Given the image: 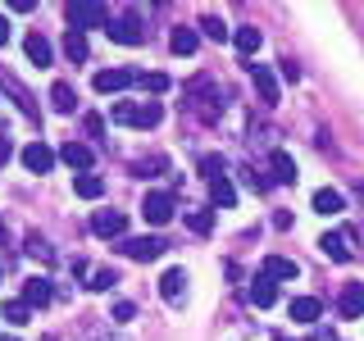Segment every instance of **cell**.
Segmentation results:
<instances>
[{
  "label": "cell",
  "mask_w": 364,
  "mask_h": 341,
  "mask_svg": "<svg viewBox=\"0 0 364 341\" xmlns=\"http://www.w3.org/2000/svg\"><path fill=\"white\" fill-rule=\"evenodd\" d=\"M314 210L333 219V214L346 210V200H341V191H333V187H318V191H314Z\"/></svg>",
  "instance_id": "cell-19"
},
{
  "label": "cell",
  "mask_w": 364,
  "mask_h": 341,
  "mask_svg": "<svg viewBox=\"0 0 364 341\" xmlns=\"http://www.w3.org/2000/svg\"><path fill=\"white\" fill-rule=\"evenodd\" d=\"M132 318H136V305L132 301H119V305H114V323H132Z\"/></svg>",
  "instance_id": "cell-37"
},
{
  "label": "cell",
  "mask_w": 364,
  "mask_h": 341,
  "mask_svg": "<svg viewBox=\"0 0 364 341\" xmlns=\"http://www.w3.org/2000/svg\"><path fill=\"white\" fill-rule=\"evenodd\" d=\"M187 227H191V232H210V227H214V210H191L187 214Z\"/></svg>",
  "instance_id": "cell-34"
},
{
  "label": "cell",
  "mask_w": 364,
  "mask_h": 341,
  "mask_svg": "<svg viewBox=\"0 0 364 341\" xmlns=\"http://www.w3.org/2000/svg\"><path fill=\"white\" fill-rule=\"evenodd\" d=\"M232 41H237V50H242L246 60H250V55L259 50V41H264V37H259V28H237V32H232Z\"/></svg>",
  "instance_id": "cell-25"
},
{
  "label": "cell",
  "mask_w": 364,
  "mask_h": 341,
  "mask_svg": "<svg viewBox=\"0 0 364 341\" xmlns=\"http://www.w3.org/2000/svg\"><path fill=\"white\" fill-rule=\"evenodd\" d=\"M196 32H191V28H173V37H168V45H173V55H191V50H196Z\"/></svg>",
  "instance_id": "cell-27"
},
{
  "label": "cell",
  "mask_w": 364,
  "mask_h": 341,
  "mask_svg": "<svg viewBox=\"0 0 364 341\" xmlns=\"http://www.w3.org/2000/svg\"><path fill=\"white\" fill-rule=\"evenodd\" d=\"M318 250H323V255H333L337 264H350V255H355L346 232H323V237H318Z\"/></svg>",
  "instance_id": "cell-12"
},
{
  "label": "cell",
  "mask_w": 364,
  "mask_h": 341,
  "mask_svg": "<svg viewBox=\"0 0 364 341\" xmlns=\"http://www.w3.org/2000/svg\"><path fill=\"white\" fill-rule=\"evenodd\" d=\"M119 250L128 259H136V264H151V259H159L168 250L164 237H128V242H119Z\"/></svg>",
  "instance_id": "cell-5"
},
{
  "label": "cell",
  "mask_w": 364,
  "mask_h": 341,
  "mask_svg": "<svg viewBox=\"0 0 364 341\" xmlns=\"http://www.w3.org/2000/svg\"><path fill=\"white\" fill-rule=\"evenodd\" d=\"M278 341H287V337H278Z\"/></svg>",
  "instance_id": "cell-43"
},
{
  "label": "cell",
  "mask_w": 364,
  "mask_h": 341,
  "mask_svg": "<svg viewBox=\"0 0 364 341\" xmlns=\"http://www.w3.org/2000/svg\"><path fill=\"white\" fill-rule=\"evenodd\" d=\"M0 87H5L9 96H14V105L23 109V119H41V114H37V96H32V91L23 87L14 73H5V68H0Z\"/></svg>",
  "instance_id": "cell-7"
},
{
  "label": "cell",
  "mask_w": 364,
  "mask_h": 341,
  "mask_svg": "<svg viewBox=\"0 0 364 341\" xmlns=\"http://www.w3.org/2000/svg\"><path fill=\"white\" fill-rule=\"evenodd\" d=\"M73 105H77L73 87H68V82H55V87H50V109H55V114H73Z\"/></svg>",
  "instance_id": "cell-24"
},
{
  "label": "cell",
  "mask_w": 364,
  "mask_h": 341,
  "mask_svg": "<svg viewBox=\"0 0 364 341\" xmlns=\"http://www.w3.org/2000/svg\"><path fill=\"white\" fill-rule=\"evenodd\" d=\"M159 296H164L168 305H182V296H187V273H182V269H168L164 278H159Z\"/></svg>",
  "instance_id": "cell-13"
},
{
  "label": "cell",
  "mask_w": 364,
  "mask_h": 341,
  "mask_svg": "<svg viewBox=\"0 0 364 341\" xmlns=\"http://www.w3.org/2000/svg\"><path fill=\"white\" fill-rule=\"evenodd\" d=\"M187 109L196 114L200 123H219L223 119V91H219V82L214 77H196V82H187Z\"/></svg>",
  "instance_id": "cell-1"
},
{
  "label": "cell",
  "mask_w": 364,
  "mask_h": 341,
  "mask_svg": "<svg viewBox=\"0 0 364 341\" xmlns=\"http://www.w3.org/2000/svg\"><path fill=\"white\" fill-rule=\"evenodd\" d=\"M60 159H64L68 168H77V173H87V168H91V159H96V155H91V146H82V141H64Z\"/></svg>",
  "instance_id": "cell-14"
},
{
  "label": "cell",
  "mask_w": 364,
  "mask_h": 341,
  "mask_svg": "<svg viewBox=\"0 0 364 341\" xmlns=\"http://www.w3.org/2000/svg\"><path fill=\"white\" fill-rule=\"evenodd\" d=\"M136 82H141V91H151V96H164V91L173 87V82H168L164 73H141V77H136Z\"/></svg>",
  "instance_id": "cell-33"
},
{
  "label": "cell",
  "mask_w": 364,
  "mask_h": 341,
  "mask_svg": "<svg viewBox=\"0 0 364 341\" xmlns=\"http://www.w3.org/2000/svg\"><path fill=\"white\" fill-rule=\"evenodd\" d=\"M28 255H32V259H41V264H55V246L46 242V237H37V232L28 237Z\"/></svg>",
  "instance_id": "cell-29"
},
{
  "label": "cell",
  "mask_w": 364,
  "mask_h": 341,
  "mask_svg": "<svg viewBox=\"0 0 364 341\" xmlns=\"http://www.w3.org/2000/svg\"><path fill=\"white\" fill-rule=\"evenodd\" d=\"M250 301H255L259 310H269V305L278 301V287H273V278H264V273H259V278L250 282Z\"/></svg>",
  "instance_id": "cell-22"
},
{
  "label": "cell",
  "mask_w": 364,
  "mask_h": 341,
  "mask_svg": "<svg viewBox=\"0 0 364 341\" xmlns=\"http://www.w3.org/2000/svg\"><path fill=\"white\" fill-rule=\"evenodd\" d=\"M318 314H323V305H318L314 296H296V301H291V318H296V323H314Z\"/></svg>",
  "instance_id": "cell-23"
},
{
  "label": "cell",
  "mask_w": 364,
  "mask_h": 341,
  "mask_svg": "<svg viewBox=\"0 0 364 341\" xmlns=\"http://www.w3.org/2000/svg\"><path fill=\"white\" fill-rule=\"evenodd\" d=\"M269 168H273V182H282V187H287V182H296V159H291L287 151H273V155H269Z\"/></svg>",
  "instance_id": "cell-18"
},
{
  "label": "cell",
  "mask_w": 364,
  "mask_h": 341,
  "mask_svg": "<svg viewBox=\"0 0 364 341\" xmlns=\"http://www.w3.org/2000/svg\"><path fill=\"white\" fill-rule=\"evenodd\" d=\"M296 273L301 269H296V259H287V255H269L264 259V278H273V282H291Z\"/></svg>",
  "instance_id": "cell-16"
},
{
  "label": "cell",
  "mask_w": 364,
  "mask_h": 341,
  "mask_svg": "<svg viewBox=\"0 0 364 341\" xmlns=\"http://www.w3.org/2000/svg\"><path fill=\"white\" fill-rule=\"evenodd\" d=\"M46 301H50V278H28V282H23V305H28V310H32V305L41 310Z\"/></svg>",
  "instance_id": "cell-17"
},
{
  "label": "cell",
  "mask_w": 364,
  "mask_h": 341,
  "mask_svg": "<svg viewBox=\"0 0 364 341\" xmlns=\"http://www.w3.org/2000/svg\"><path fill=\"white\" fill-rule=\"evenodd\" d=\"M23 50H28V60L37 64V68H46L55 60V50H50V41L41 37V32H28V41H23Z\"/></svg>",
  "instance_id": "cell-15"
},
{
  "label": "cell",
  "mask_w": 364,
  "mask_h": 341,
  "mask_svg": "<svg viewBox=\"0 0 364 341\" xmlns=\"http://www.w3.org/2000/svg\"><path fill=\"white\" fill-rule=\"evenodd\" d=\"M282 77H287V82H296V77H301V68H296V60H282Z\"/></svg>",
  "instance_id": "cell-39"
},
{
  "label": "cell",
  "mask_w": 364,
  "mask_h": 341,
  "mask_svg": "<svg viewBox=\"0 0 364 341\" xmlns=\"http://www.w3.org/2000/svg\"><path fill=\"white\" fill-rule=\"evenodd\" d=\"M246 68H250V82H255L259 100H264V105H278V77H273V68L269 64H246Z\"/></svg>",
  "instance_id": "cell-10"
},
{
  "label": "cell",
  "mask_w": 364,
  "mask_h": 341,
  "mask_svg": "<svg viewBox=\"0 0 364 341\" xmlns=\"http://www.w3.org/2000/svg\"><path fill=\"white\" fill-rule=\"evenodd\" d=\"M5 41H9V23L0 18V45H5Z\"/></svg>",
  "instance_id": "cell-40"
},
{
  "label": "cell",
  "mask_w": 364,
  "mask_h": 341,
  "mask_svg": "<svg viewBox=\"0 0 364 341\" xmlns=\"http://www.w3.org/2000/svg\"><path fill=\"white\" fill-rule=\"evenodd\" d=\"M0 318H5V323H14V328H23V323H28V318H32V310H28V305H23V301H9L5 310H0Z\"/></svg>",
  "instance_id": "cell-32"
},
{
  "label": "cell",
  "mask_w": 364,
  "mask_h": 341,
  "mask_svg": "<svg viewBox=\"0 0 364 341\" xmlns=\"http://www.w3.org/2000/svg\"><path fill=\"white\" fill-rule=\"evenodd\" d=\"M64 55H68L73 64L87 60V37H82V32H68V37H64Z\"/></svg>",
  "instance_id": "cell-31"
},
{
  "label": "cell",
  "mask_w": 364,
  "mask_h": 341,
  "mask_svg": "<svg viewBox=\"0 0 364 341\" xmlns=\"http://www.w3.org/2000/svg\"><path fill=\"white\" fill-rule=\"evenodd\" d=\"M210 200H214V205H219V210H228V205H232V200H237V191H232V182H228V173L210 182Z\"/></svg>",
  "instance_id": "cell-26"
},
{
  "label": "cell",
  "mask_w": 364,
  "mask_h": 341,
  "mask_svg": "<svg viewBox=\"0 0 364 341\" xmlns=\"http://www.w3.org/2000/svg\"><path fill=\"white\" fill-rule=\"evenodd\" d=\"M73 191H77L82 200H100V196H105V178H96V173H77V178H73Z\"/></svg>",
  "instance_id": "cell-20"
},
{
  "label": "cell",
  "mask_w": 364,
  "mask_h": 341,
  "mask_svg": "<svg viewBox=\"0 0 364 341\" xmlns=\"http://www.w3.org/2000/svg\"><path fill=\"white\" fill-rule=\"evenodd\" d=\"M132 82H136L132 68H100V73L91 77V87H96L100 96H114V91H123V87H132Z\"/></svg>",
  "instance_id": "cell-8"
},
{
  "label": "cell",
  "mask_w": 364,
  "mask_h": 341,
  "mask_svg": "<svg viewBox=\"0 0 364 341\" xmlns=\"http://www.w3.org/2000/svg\"><path fill=\"white\" fill-rule=\"evenodd\" d=\"M200 32H205L210 41H228V37H232V32H228V23H223L219 14H205V18H200Z\"/></svg>",
  "instance_id": "cell-28"
},
{
  "label": "cell",
  "mask_w": 364,
  "mask_h": 341,
  "mask_svg": "<svg viewBox=\"0 0 364 341\" xmlns=\"http://www.w3.org/2000/svg\"><path fill=\"white\" fill-rule=\"evenodd\" d=\"M0 242H5V223H0Z\"/></svg>",
  "instance_id": "cell-42"
},
{
  "label": "cell",
  "mask_w": 364,
  "mask_h": 341,
  "mask_svg": "<svg viewBox=\"0 0 364 341\" xmlns=\"http://www.w3.org/2000/svg\"><path fill=\"white\" fill-rule=\"evenodd\" d=\"M23 168H28V173H50L55 168V151L46 141H32V146H23Z\"/></svg>",
  "instance_id": "cell-9"
},
{
  "label": "cell",
  "mask_w": 364,
  "mask_h": 341,
  "mask_svg": "<svg viewBox=\"0 0 364 341\" xmlns=\"http://www.w3.org/2000/svg\"><path fill=\"white\" fill-rule=\"evenodd\" d=\"M141 219L155 223V227H164L168 219H173V196H168V191H151V196L141 200Z\"/></svg>",
  "instance_id": "cell-6"
},
{
  "label": "cell",
  "mask_w": 364,
  "mask_h": 341,
  "mask_svg": "<svg viewBox=\"0 0 364 341\" xmlns=\"http://www.w3.org/2000/svg\"><path fill=\"white\" fill-rule=\"evenodd\" d=\"M164 168H168V159H164V155H151V159H136L132 173H136V178H155V173H164Z\"/></svg>",
  "instance_id": "cell-30"
},
{
  "label": "cell",
  "mask_w": 364,
  "mask_h": 341,
  "mask_svg": "<svg viewBox=\"0 0 364 341\" xmlns=\"http://www.w3.org/2000/svg\"><path fill=\"white\" fill-rule=\"evenodd\" d=\"M87 136H96V141H100V136H105V123H100L96 114H91V119H87Z\"/></svg>",
  "instance_id": "cell-38"
},
{
  "label": "cell",
  "mask_w": 364,
  "mask_h": 341,
  "mask_svg": "<svg viewBox=\"0 0 364 341\" xmlns=\"http://www.w3.org/2000/svg\"><path fill=\"white\" fill-rule=\"evenodd\" d=\"M114 282H119V273H114V269H96V273H91V282H87V287H91V291H109Z\"/></svg>",
  "instance_id": "cell-35"
},
{
  "label": "cell",
  "mask_w": 364,
  "mask_h": 341,
  "mask_svg": "<svg viewBox=\"0 0 364 341\" xmlns=\"http://www.w3.org/2000/svg\"><path fill=\"white\" fill-rule=\"evenodd\" d=\"M68 18V32H91V28H109V9L100 5V0H73V5L64 9Z\"/></svg>",
  "instance_id": "cell-3"
},
{
  "label": "cell",
  "mask_w": 364,
  "mask_h": 341,
  "mask_svg": "<svg viewBox=\"0 0 364 341\" xmlns=\"http://www.w3.org/2000/svg\"><path fill=\"white\" fill-rule=\"evenodd\" d=\"M0 159H9V141H5V136H0Z\"/></svg>",
  "instance_id": "cell-41"
},
{
  "label": "cell",
  "mask_w": 364,
  "mask_h": 341,
  "mask_svg": "<svg viewBox=\"0 0 364 341\" xmlns=\"http://www.w3.org/2000/svg\"><path fill=\"white\" fill-rule=\"evenodd\" d=\"M114 123H123V128H155L159 119H164V109H159V100H119V105L109 109Z\"/></svg>",
  "instance_id": "cell-2"
},
{
  "label": "cell",
  "mask_w": 364,
  "mask_h": 341,
  "mask_svg": "<svg viewBox=\"0 0 364 341\" xmlns=\"http://www.w3.org/2000/svg\"><path fill=\"white\" fill-rule=\"evenodd\" d=\"M341 314H346V318L364 314V282H350V287L341 291Z\"/></svg>",
  "instance_id": "cell-21"
},
{
  "label": "cell",
  "mask_w": 364,
  "mask_h": 341,
  "mask_svg": "<svg viewBox=\"0 0 364 341\" xmlns=\"http://www.w3.org/2000/svg\"><path fill=\"white\" fill-rule=\"evenodd\" d=\"M200 168H205V178H210V182H214V178H223V159H219V155H205V159H200Z\"/></svg>",
  "instance_id": "cell-36"
},
{
  "label": "cell",
  "mask_w": 364,
  "mask_h": 341,
  "mask_svg": "<svg viewBox=\"0 0 364 341\" xmlns=\"http://www.w3.org/2000/svg\"><path fill=\"white\" fill-rule=\"evenodd\" d=\"M123 227H128V214H119V210H96L91 214V232L96 237H123Z\"/></svg>",
  "instance_id": "cell-11"
},
{
  "label": "cell",
  "mask_w": 364,
  "mask_h": 341,
  "mask_svg": "<svg viewBox=\"0 0 364 341\" xmlns=\"http://www.w3.org/2000/svg\"><path fill=\"white\" fill-rule=\"evenodd\" d=\"M109 41H119V45H141L146 41V23H141V14L136 9H123L119 18H109Z\"/></svg>",
  "instance_id": "cell-4"
}]
</instances>
